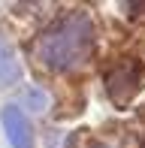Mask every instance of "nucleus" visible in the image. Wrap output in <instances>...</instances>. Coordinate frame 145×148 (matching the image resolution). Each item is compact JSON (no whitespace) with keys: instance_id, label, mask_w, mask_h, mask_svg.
Instances as JSON below:
<instances>
[{"instance_id":"nucleus-1","label":"nucleus","mask_w":145,"mask_h":148,"mask_svg":"<svg viewBox=\"0 0 145 148\" xmlns=\"http://www.w3.org/2000/svg\"><path fill=\"white\" fill-rule=\"evenodd\" d=\"M91 39H94L91 18L82 12H72L36 39V60L55 73H67L88 55Z\"/></svg>"},{"instance_id":"nucleus-2","label":"nucleus","mask_w":145,"mask_h":148,"mask_svg":"<svg viewBox=\"0 0 145 148\" xmlns=\"http://www.w3.org/2000/svg\"><path fill=\"white\" fill-rule=\"evenodd\" d=\"M142 85H145V66L136 64V60H124V64H118L109 73V94L115 100L133 97Z\"/></svg>"},{"instance_id":"nucleus-3","label":"nucleus","mask_w":145,"mask_h":148,"mask_svg":"<svg viewBox=\"0 0 145 148\" xmlns=\"http://www.w3.org/2000/svg\"><path fill=\"white\" fill-rule=\"evenodd\" d=\"M0 121H3L6 139H9L12 148H34V130H30L27 118L21 115L18 106H6V109L0 112Z\"/></svg>"},{"instance_id":"nucleus-4","label":"nucleus","mask_w":145,"mask_h":148,"mask_svg":"<svg viewBox=\"0 0 145 148\" xmlns=\"http://www.w3.org/2000/svg\"><path fill=\"white\" fill-rule=\"evenodd\" d=\"M18 79V60H15V51L9 49L3 36H0V85H12Z\"/></svg>"},{"instance_id":"nucleus-5","label":"nucleus","mask_w":145,"mask_h":148,"mask_svg":"<svg viewBox=\"0 0 145 148\" xmlns=\"http://www.w3.org/2000/svg\"><path fill=\"white\" fill-rule=\"evenodd\" d=\"M24 103H27L34 112H42L45 106H49V100H45V94H42V91H34V88H30L27 94H24Z\"/></svg>"},{"instance_id":"nucleus-6","label":"nucleus","mask_w":145,"mask_h":148,"mask_svg":"<svg viewBox=\"0 0 145 148\" xmlns=\"http://www.w3.org/2000/svg\"><path fill=\"white\" fill-rule=\"evenodd\" d=\"M91 148H106V145H91Z\"/></svg>"}]
</instances>
